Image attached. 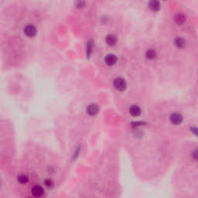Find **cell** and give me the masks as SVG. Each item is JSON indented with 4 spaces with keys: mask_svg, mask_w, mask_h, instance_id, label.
Returning <instances> with one entry per match:
<instances>
[{
    "mask_svg": "<svg viewBox=\"0 0 198 198\" xmlns=\"http://www.w3.org/2000/svg\"><path fill=\"white\" fill-rule=\"evenodd\" d=\"M103 152L98 162L80 175L63 198H121L123 187L114 155Z\"/></svg>",
    "mask_w": 198,
    "mask_h": 198,
    "instance_id": "obj_1",
    "label": "cell"
},
{
    "mask_svg": "<svg viewBox=\"0 0 198 198\" xmlns=\"http://www.w3.org/2000/svg\"><path fill=\"white\" fill-rule=\"evenodd\" d=\"M180 166L172 179L173 198H198V143L179 150Z\"/></svg>",
    "mask_w": 198,
    "mask_h": 198,
    "instance_id": "obj_2",
    "label": "cell"
},
{
    "mask_svg": "<svg viewBox=\"0 0 198 198\" xmlns=\"http://www.w3.org/2000/svg\"><path fill=\"white\" fill-rule=\"evenodd\" d=\"M20 170L5 183L1 198H52L40 179L29 169L22 166Z\"/></svg>",
    "mask_w": 198,
    "mask_h": 198,
    "instance_id": "obj_3",
    "label": "cell"
},
{
    "mask_svg": "<svg viewBox=\"0 0 198 198\" xmlns=\"http://www.w3.org/2000/svg\"><path fill=\"white\" fill-rule=\"evenodd\" d=\"M167 124L168 126L171 128H176L181 127L185 122V116L183 113L179 111H172L168 114L167 118Z\"/></svg>",
    "mask_w": 198,
    "mask_h": 198,
    "instance_id": "obj_4",
    "label": "cell"
},
{
    "mask_svg": "<svg viewBox=\"0 0 198 198\" xmlns=\"http://www.w3.org/2000/svg\"><path fill=\"white\" fill-rule=\"evenodd\" d=\"M128 114L132 118H140L142 114V108L138 104H132L128 106Z\"/></svg>",
    "mask_w": 198,
    "mask_h": 198,
    "instance_id": "obj_5",
    "label": "cell"
},
{
    "mask_svg": "<svg viewBox=\"0 0 198 198\" xmlns=\"http://www.w3.org/2000/svg\"><path fill=\"white\" fill-rule=\"evenodd\" d=\"M113 86L114 89H116L118 91H124L127 88V82L124 78L121 77H118L114 78L113 80Z\"/></svg>",
    "mask_w": 198,
    "mask_h": 198,
    "instance_id": "obj_6",
    "label": "cell"
},
{
    "mask_svg": "<svg viewBox=\"0 0 198 198\" xmlns=\"http://www.w3.org/2000/svg\"><path fill=\"white\" fill-rule=\"evenodd\" d=\"M86 114L90 118H94L98 114L99 107L97 104L91 103L86 107Z\"/></svg>",
    "mask_w": 198,
    "mask_h": 198,
    "instance_id": "obj_7",
    "label": "cell"
},
{
    "mask_svg": "<svg viewBox=\"0 0 198 198\" xmlns=\"http://www.w3.org/2000/svg\"><path fill=\"white\" fill-rule=\"evenodd\" d=\"M23 32L27 37L32 38L36 36V34H37V29L32 24H27V25L24 26Z\"/></svg>",
    "mask_w": 198,
    "mask_h": 198,
    "instance_id": "obj_8",
    "label": "cell"
},
{
    "mask_svg": "<svg viewBox=\"0 0 198 198\" xmlns=\"http://www.w3.org/2000/svg\"><path fill=\"white\" fill-rule=\"evenodd\" d=\"M175 46L179 50L185 49L188 46V43L186 39H185L183 36H176L173 41Z\"/></svg>",
    "mask_w": 198,
    "mask_h": 198,
    "instance_id": "obj_9",
    "label": "cell"
},
{
    "mask_svg": "<svg viewBox=\"0 0 198 198\" xmlns=\"http://www.w3.org/2000/svg\"><path fill=\"white\" fill-rule=\"evenodd\" d=\"M104 63L108 67H112L114 64H116L118 62V57L114 53H108L106 55L104 58Z\"/></svg>",
    "mask_w": 198,
    "mask_h": 198,
    "instance_id": "obj_10",
    "label": "cell"
},
{
    "mask_svg": "<svg viewBox=\"0 0 198 198\" xmlns=\"http://www.w3.org/2000/svg\"><path fill=\"white\" fill-rule=\"evenodd\" d=\"M157 51L154 48H148V50H146V51L145 53V58L148 60H151V61L157 58Z\"/></svg>",
    "mask_w": 198,
    "mask_h": 198,
    "instance_id": "obj_11",
    "label": "cell"
},
{
    "mask_svg": "<svg viewBox=\"0 0 198 198\" xmlns=\"http://www.w3.org/2000/svg\"><path fill=\"white\" fill-rule=\"evenodd\" d=\"M186 16L183 12H178L174 16V22L176 25L179 26H182L186 22Z\"/></svg>",
    "mask_w": 198,
    "mask_h": 198,
    "instance_id": "obj_12",
    "label": "cell"
},
{
    "mask_svg": "<svg viewBox=\"0 0 198 198\" xmlns=\"http://www.w3.org/2000/svg\"><path fill=\"white\" fill-rule=\"evenodd\" d=\"M117 41H118V39H117V36L114 34H112V33H110V34L107 35L105 37V42L107 43V45L110 46H113L117 43Z\"/></svg>",
    "mask_w": 198,
    "mask_h": 198,
    "instance_id": "obj_13",
    "label": "cell"
},
{
    "mask_svg": "<svg viewBox=\"0 0 198 198\" xmlns=\"http://www.w3.org/2000/svg\"><path fill=\"white\" fill-rule=\"evenodd\" d=\"M148 8L152 12H157L160 9V3L157 1H151V2H148Z\"/></svg>",
    "mask_w": 198,
    "mask_h": 198,
    "instance_id": "obj_14",
    "label": "cell"
}]
</instances>
